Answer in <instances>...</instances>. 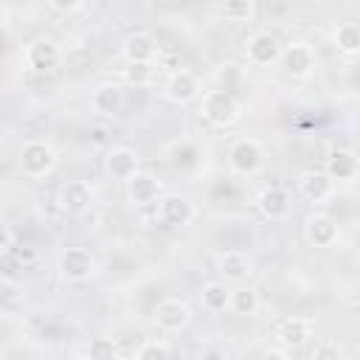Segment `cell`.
<instances>
[{
	"instance_id": "6da1fadb",
	"label": "cell",
	"mask_w": 360,
	"mask_h": 360,
	"mask_svg": "<svg viewBox=\"0 0 360 360\" xmlns=\"http://www.w3.org/2000/svg\"><path fill=\"white\" fill-rule=\"evenodd\" d=\"M200 115H202L205 124H211L217 129H228L242 118V104L236 101V96L231 90L211 87L200 98Z\"/></svg>"
},
{
	"instance_id": "7a4b0ae2",
	"label": "cell",
	"mask_w": 360,
	"mask_h": 360,
	"mask_svg": "<svg viewBox=\"0 0 360 360\" xmlns=\"http://www.w3.org/2000/svg\"><path fill=\"white\" fill-rule=\"evenodd\" d=\"M56 163H59V155H56L53 143L42 141V138L25 141V143L20 146V152H17V166H20V172H22L25 177H31V180L48 177V174L56 169Z\"/></svg>"
},
{
	"instance_id": "3957f363",
	"label": "cell",
	"mask_w": 360,
	"mask_h": 360,
	"mask_svg": "<svg viewBox=\"0 0 360 360\" xmlns=\"http://www.w3.org/2000/svg\"><path fill=\"white\" fill-rule=\"evenodd\" d=\"M202 93H205V87H202L200 76L194 70H188V68L172 70L169 79L163 82V98L172 101V104H177V107H186L191 101H200Z\"/></svg>"
},
{
	"instance_id": "277c9868",
	"label": "cell",
	"mask_w": 360,
	"mask_h": 360,
	"mask_svg": "<svg viewBox=\"0 0 360 360\" xmlns=\"http://www.w3.org/2000/svg\"><path fill=\"white\" fill-rule=\"evenodd\" d=\"M56 273L68 284H84L96 273V256L87 248H65L56 259Z\"/></svg>"
},
{
	"instance_id": "5b68a950",
	"label": "cell",
	"mask_w": 360,
	"mask_h": 360,
	"mask_svg": "<svg viewBox=\"0 0 360 360\" xmlns=\"http://www.w3.org/2000/svg\"><path fill=\"white\" fill-rule=\"evenodd\" d=\"M228 166L242 177H253L264 166V146L256 138H236L228 146Z\"/></svg>"
},
{
	"instance_id": "8992f818",
	"label": "cell",
	"mask_w": 360,
	"mask_h": 360,
	"mask_svg": "<svg viewBox=\"0 0 360 360\" xmlns=\"http://www.w3.org/2000/svg\"><path fill=\"white\" fill-rule=\"evenodd\" d=\"M93 200H96V191H93V186H90L87 180H82V177L65 180V183L56 188V194H53L56 208H59L62 214H68V217L84 214V211L93 205Z\"/></svg>"
},
{
	"instance_id": "52a82bcc",
	"label": "cell",
	"mask_w": 360,
	"mask_h": 360,
	"mask_svg": "<svg viewBox=\"0 0 360 360\" xmlns=\"http://www.w3.org/2000/svg\"><path fill=\"white\" fill-rule=\"evenodd\" d=\"M22 62H25V68H28L31 73L48 76V73H53V70L59 68V62H62V48H59V42L51 39V37H37V39L28 42V48H25V53H22Z\"/></svg>"
},
{
	"instance_id": "ba28073f",
	"label": "cell",
	"mask_w": 360,
	"mask_h": 360,
	"mask_svg": "<svg viewBox=\"0 0 360 360\" xmlns=\"http://www.w3.org/2000/svg\"><path fill=\"white\" fill-rule=\"evenodd\" d=\"M281 51H284V42L273 31H253L245 39V59L253 68H270L281 62Z\"/></svg>"
},
{
	"instance_id": "9c48e42d",
	"label": "cell",
	"mask_w": 360,
	"mask_h": 360,
	"mask_svg": "<svg viewBox=\"0 0 360 360\" xmlns=\"http://www.w3.org/2000/svg\"><path fill=\"white\" fill-rule=\"evenodd\" d=\"M278 65H281V70H284L287 76H292V79H307V76H312V70H315V65H318V53H315V48H312L307 39H292V42L284 45Z\"/></svg>"
},
{
	"instance_id": "30bf717a",
	"label": "cell",
	"mask_w": 360,
	"mask_h": 360,
	"mask_svg": "<svg viewBox=\"0 0 360 360\" xmlns=\"http://www.w3.org/2000/svg\"><path fill=\"white\" fill-rule=\"evenodd\" d=\"M155 217L163 228H186L194 219V202L183 194H163L155 205Z\"/></svg>"
},
{
	"instance_id": "8fae6325",
	"label": "cell",
	"mask_w": 360,
	"mask_h": 360,
	"mask_svg": "<svg viewBox=\"0 0 360 360\" xmlns=\"http://www.w3.org/2000/svg\"><path fill=\"white\" fill-rule=\"evenodd\" d=\"M152 318H155V326H158L160 332L177 335V332H183V329L191 323V309H188L186 301L169 295V298H160V301H158Z\"/></svg>"
},
{
	"instance_id": "7c38bea8",
	"label": "cell",
	"mask_w": 360,
	"mask_h": 360,
	"mask_svg": "<svg viewBox=\"0 0 360 360\" xmlns=\"http://www.w3.org/2000/svg\"><path fill=\"white\" fill-rule=\"evenodd\" d=\"M138 172H141V158H138V152L132 146H112V149H107V155H104V174L107 177L127 183Z\"/></svg>"
},
{
	"instance_id": "4fadbf2b",
	"label": "cell",
	"mask_w": 360,
	"mask_h": 360,
	"mask_svg": "<svg viewBox=\"0 0 360 360\" xmlns=\"http://www.w3.org/2000/svg\"><path fill=\"white\" fill-rule=\"evenodd\" d=\"M304 239L312 245V248H335L338 239H340V228L338 222L323 214V211H312L307 219H304Z\"/></svg>"
},
{
	"instance_id": "5bb4252c",
	"label": "cell",
	"mask_w": 360,
	"mask_h": 360,
	"mask_svg": "<svg viewBox=\"0 0 360 360\" xmlns=\"http://www.w3.org/2000/svg\"><path fill=\"white\" fill-rule=\"evenodd\" d=\"M323 172L335 180V183H352L357 174H360V158L354 149L349 146H338L326 155V163H323Z\"/></svg>"
},
{
	"instance_id": "9a60e30c",
	"label": "cell",
	"mask_w": 360,
	"mask_h": 360,
	"mask_svg": "<svg viewBox=\"0 0 360 360\" xmlns=\"http://www.w3.org/2000/svg\"><path fill=\"white\" fill-rule=\"evenodd\" d=\"M273 335H276V343L281 349L292 352V349L307 346V340L312 338V323L307 318H301V315H290V318H281L276 323V332Z\"/></svg>"
},
{
	"instance_id": "2e32d148",
	"label": "cell",
	"mask_w": 360,
	"mask_h": 360,
	"mask_svg": "<svg viewBox=\"0 0 360 360\" xmlns=\"http://www.w3.org/2000/svg\"><path fill=\"white\" fill-rule=\"evenodd\" d=\"M217 273H219V281L239 287V284H245V281L250 278L253 262H250V256L242 253V250H225V253H219V259H217Z\"/></svg>"
},
{
	"instance_id": "e0dca14e",
	"label": "cell",
	"mask_w": 360,
	"mask_h": 360,
	"mask_svg": "<svg viewBox=\"0 0 360 360\" xmlns=\"http://www.w3.org/2000/svg\"><path fill=\"white\" fill-rule=\"evenodd\" d=\"M335 191V180L323 172V169H307L298 174V194L307 200V202H326Z\"/></svg>"
},
{
	"instance_id": "ac0fdd59",
	"label": "cell",
	"mask_w": 360,
	"mask_h": 360,
	"mask_svg": "<svg viewBox=\"0 0 360 360\" xmlns=\"http://www.w3.org/2000/svg\"><path fill=\"white\" fill-rule=\"evenodd\" d=\"M160 180L149 172H138L132 180H127V200L135 208H146V205H158L160 200Z\"/></svg>"
},
{
	"instance_id": "d6986e66",
	"label": "cell",
	"mask_w": 360,
	"mask_h": 360,
	"mask_svg": "<svg viewBox=\"0 0 360 360\" xmlns=\"http://www.w3.org/2000/svg\"><path fill=\"white\" fill-rule=\"evenodd\" d=\"M256 208L270 222L284 219L290 214V194H287V188L284 186H276V183L273 186H264L259 191V197H256Z\"/></svg>"
},
{
	"instance_id": "ffe728a7",
	"label": "cell",
	"mask_w": 360,
	"mask_h": 360,
	"mask_svg": "<svg viewBox=\"0 0 360 360\" xmlns=\"http://www.w3.org/2000/svg\"><path fill=\"white\" fill-rule=\"evenodd\" d=\"M90 107H93V112L107 115V118L118 115L124 110V90H121V84H115V82L96 84L93 93H90Z\"/></svg>"
},
{
	"instance_id": "44dd1931",
	"label": "cell",
	"mask_w": 360,
	"mask_h": 360,
	"mask_svg": "<svg viewBox=\"0 0 360 360\" xmlns=\"http://www.w3.org/2000/svg\"><path fill=\"white\" fill-rule=\"evenodd\" d=\"M121 51H124V59L127 62H155V56H158V39L149 31H132V34H127Z\"/></svg>"
},
{
	"instance_id": "7402d4cb",
	"label": "cell",
	"mask_w": 360,
	"mask_h": 360,
	"mask_svg": "<svg viewBox=\"0 0 360 360\" xmlns=\"http://www.w3.org/2000/svg\"><path fill=\"white\" fill-rule=\"evenodd\" d=\"M231 295H233V290H231V284H225V281H205V284L200 287V304H202V309L211 312V315L228 312V309H231Z\"/></svg>"
},
{
	"instance_id": "603a6c76",
	"label": "cell",
	"mask_w": 360,
	"mask_h": 360,
	"mask_svg": "<svg viewBox=\"0 0 360 360\" xmlns=\"http://www.w3.org/2000/svg\"><path fill=\"white\" fill-rule=\"evenodd\" d=\"M332 42L343 56L360 53V22H338L332 31Z\"/></svg>"
},
{
	"instance_id": "cb8c5ba5",
	"label": "cell",
	"mask_w": 360,
	"mask_h": 360,
	"mask_svg": "<svg viewBox=\"0 0 360 360\" xmlns=\"http://www.w3.org/2000/svg\"><path fill=\"white\" fill-rule=\"evenodd\" d=\"M121 76L129 87H149L158 79V65L155 62H127Z\"/></svg>"
},
{
	"instance_id": "d4e9b609",
	"label": "cell",
	"mask_w": 360,
	"mask_h": 360,
	"mask_svg": "<svg viewBox=\"0 0 360 360\" xmlns=\"http://www.w3.org/2000/svg\"><path fill=\"white\" fill-rule=\"evenodd\" d=\"M259 307H262V298H259V292H256L253 287L239 284V287L233 290V295H231V312L250 318V315L259 312Z\"/></svg>"
},
{
	"instance_id": "484cf974",
	"label": "cell",
	"mask_w": 360,
	"mask_h": 360,
	"mask_svg": "<svg viewBox=\"0 0 360 360\" xmlns=\"http://www.w3.org/2000/svg\"><path fill=\"white\" fill-rule=\"evenodd\" d=\"M118 357H121L118 343H115V338H107V335L90 338V343L84 349V360H118Z\"/></svg>"
},
{
	"instance_id": "4316f807",
	"label": "cell",
	"mask_w": 360,
	"mask_h": 360,
	"mask_svg": "<svg viewBox=\"0 0 360 360\" xmlns=\"http://www.w3.org/2000/svg\"><path fill=\"white\" fill-rule=\"evenodd\" d=\"M219 14H222L228 22H248V20H253V14H256V3H253V0H233V3L219 6Z\"/></svg>"
},
{
	"instance_id": "83f0119b",
	"label": "cell",
	"mask_w": 360,
	"mask_h": 360,
	"mask_svg": "<svg viewBox=\"0 0 360 360\" xmlns=\"http://www.w3.org/2000/svg\"><path fill=\"white\" fill-rule=\"evenodd\" d=\"M132 360H172V354L163 340H143Z\"/></svg>"
},
{
	"instance_id": "f1b7e54d",
	"label": "cell",
	"mask_w": 360,
	"mask_h": 360,
	"mask_svg": "<svg viewBox=\"0 0 360 360\" xmlns=\"http://www.w3.org/2000/svg\"><path fill=\"white\" fill-rule=\"evenodd\" d=\"M309 360H343V349H340V343H338V340L323 338V340H318V343L312 346Z\"/></svg>"
},
{
	"instance_id": "f546056e",
	"label": "cell",
	"mask_w": 360,
	"mask_h": 360,
	"mask_svg": "<svg viewBox=\"0 0 360 360\" xmlns=\"http://www.w3.org/2000/svg\"><path fill=\"white\" fill-rule=\"evenodd\" d=\"M48 6H51L53 11H62V14H70V11L84 8V3H79V0H51Z\"/></svg>"
},
{
	"instance_id": "4dcf8cb0",
	"label": "cell",
	"mask_w": 360,
	"mask_h": 360,
	"mask_svg": "<svg viewBox=\"0 0 360 360\" xmlns=\"http://www.w3.org/2000/svg\"><path fill=\"white\" fill-rule=\"evenodd\" d=\"M259 360H290V352L281 346H273V349H264Z\"/></svg>"
},
{
	"instance_id": "1f68e13d",
	"label": "cell",
	"mask_w": 360,
	"mask_h": 360,
	"mask_svg": "<svg viewBox=\"0 0 360 360\" xmlns=\"http://www.w3.org/2000/svg\"><path fill=\"white\" fill-rule=\"evenodd\" d=\"M0 250H3V253H11V250H14V231H11V225H3V242H0Z\"/></svg>"
},
{
	"instance_id": "d6a6232c",
	"label": "cell",
	"mask_w": 360,
	"mask_h": 360,
	"mask_svg": "<svg viewBox=\"0 0 360 360\" xmlns=\"http://www.w3.org/2000/svg\"><path fill=\"white\" fill-rule=\"evenodd\" d=\"M200 360H228V354H225L222 349H217V346H211V349H205V352L200 354Z\"/></svg>"
},
{
	"instance_id": "836d02e7",
	"label": "cell",
	"mask_w": 360,
	"mask_h": 360,
	"mask_svg": "<svg viewBox=\"0 0 360 360\" xmlns=\"http://www.w3.org/2000/svg\"><path fill=\"white\" fill-rule=\"evenodd\" d=\"M357 264H360V253H357Z\"/></svg>"
}]
</instances>
